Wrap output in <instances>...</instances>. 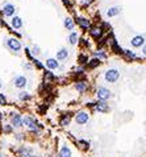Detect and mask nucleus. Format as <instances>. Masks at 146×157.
<instances>
[{"label":"nucleus","instance_id":"obj_31","mask_svg":"<svg viewBox=\"0 0 146 157\" xmlns=\"http://www.w3.org/2000/svg\"><path fill=\"white\" fill-rule=\"evenodd\" d=\"M79 62H80L82 65H83V63H87L88 62V58L86 56H79Z\"/></svg>","mask_w":146,"mask_h":157},{"label":"nucleus","instance_id":"obj_4","mask_svg":"<svg viewBox=\"0 0 146 157\" xmlns=\"http://www.w3.org/2000/svg\"><path fill=\"white\" fill-rule=\"evenodd\" d=\"M96 96H98V99L99 101H101V102H107L109 98L112 96V92L109 91V89L107 87H99L98 89V91H96Z\"/></svg>","mask_w":146,"mask_h":157},{"label":"nucleus","instance_id":"obj_17","mask_svg":"<svg viewBox=\"0 0 146 157\" xmlns=\"http://www.w3.org/2000/svg\"><path fill=\"white\" fill-rule=\"evenodd\" d=\"M11 24L15 29H21L22 28V19L20 16H13L11 20Z\"/></svg>","mask_w":146,"mask_h":157},{"label":"nucleus","instance_id":"obj_25","mask_svg":"<svg viewBox=\"0 0 146 157\" xmlns=\"http://www.w3.org/2000/svg\"><path fill=\"white\" fill-rule=\"evenodd\" d=\"M112 50H113L115 53H120V54H122V49L120 48V46L117 45V42H116V40H112Z\"/></svg>","mask_w":146,"mask_h":157},{"label":"nucleus","instance_id":"obj_30","mask_svg":"<svg viewBox=\"0 0 146 157\" xmlns=\"http://www.w3.org/2000/svg\"><path fill=\"white\" fill-rule=\"evenodd\" d=\"M0 104H1V106L7 104V98H5L4 94H1V92H0Z\"/></svg>","mask_w":146,"mask_h":157},{"label":"nucleus","instance_id":"obj_14","mask_svg":"<svg viewBox=\"0 0 146 157\" xmlns=\"http://www.w3.org/2000/svg\"><path fill=\"white\" fill-rule=\"evenodd\" d=\"M58 157H72L71 148L70 146H67V145H62V148L59 149Z\"/></svg>","mask_w":146,"mask_h":157},{"label":"nucleus","instance_id":"obj_23","mask_svg":"<svg viewBox=\"0 0 146 157\" xmlns=\"http://www.w3.org/2000/svg\"><path fill=\"white\" fill-rule=\"evenodd\" d=\"M19 99L21 102H28V101H31L32 99V96H31V94L29 92H26V91H21L19 94Z\"/></svg>","mask_w":146,"mask_h":157},{"label":"nucleus","instance_id":"obj_12","mask_svg":"<svg viewBox=\"0 0 146 157\" xmlns=\"http://www.w3.org/2000/svg\"><path fill=\"white\" fill-rule=\"evenodd\" d=\"M94 107H95L96 111L103 112V113H107V112L109 111V106H108V103H107V102H101V101H99L98 103H95Z\"/></svg>","mask_w":146,"mask_h":157},{"label":"nucleus","instance_id":"obj_19","mask_svg":"<svg viewBox=\"0 0 146 157\" xmlns=\"http://www.w3.org/2000/svg\"><path fill=\"white\" fill-rule=\"evenodd\" d=\"M63 25H65V28L67 29V31H71V32L74 31V28H75V23L71 17H66L63 20Z\"/></svg>","mask_w":146,"mask_h":157},{"label":"nucleus","instance_id":"obj_20","mask_svg":"<svg viewBox=\"0 0 146 157\" xmlns=\"http://www.w3.org/2000/svg\"><path fill=\"white\" fill-rule=\"evenodd\" d=\"M70 122H71V113H63L59 124H61V127H66V125L70 124Z\"/></svg>","mask_w":146,"mask_h":157},{"label":"nucleus","instance_id":"obj_21","mask_svg":"<svg viewBox=\"0 0 146 157\" xmlns=\"http://www.w3.org/2000/svg\"><path fill=\"white\" fill-rule=\"evenodd\" d=\"M120 12H121L120 7H111V8L107 11V16L108 17H115V16H117Z\"/></svg>","mask_w":146,"mask_h":157},{"label":"nucleus","instance_id":"obj_6","mask_svg":"<svg viewBox=\"0 0 146 157\" xmlns=\"http://www.w3.org/2000/svg\"><path fill=\"white\" fill-rule=\"evenodd\" d=\"M89 35H91V37H94L96 41L99 42V40H101V36H103V28H99V26L96 25H92L89 26Z\"/></svg>","mask_w":146,"mask_h":157},{"label":"nucleus","instance_id":"obj_28","mask_svg":"<svg viewBox=\"0 0 146 157\" xmlns=\"http://www.w3.org/2000/svg\"><path fill=\"white\" fill-rule=\"evenodd\" d=\"M13 131V127L11 124H5L4 127H3V132L4 133H11Z\"/></svg>","mask_w":146,"mask_h":157},{"label":"nucleus","instance_id":"obj_29","mask_svg":"<svg viewBox=\"0 0 146 157\" xmlns=\"http://www.w3.org/2000/svg\"><path fill=\"white\" fill-rule=\"evenodd\" d=\"M45 78H48V79H50V81H53L55 77H54V74L51 73V70H46V71H45Z\"/></svg>","mask_w":146,"mask_h":157},{"label":"nucleus","instance_id":"obj_27","mask_svg":"<svg viewBox=\"0 0 146 157\" xmlns=\"http://www.w3.org/2000/svg\"><path fill=\"white\" fill-rule=\"evenodd\" d=\"M31 53H32L33 56H38L39 53H41V49H39L38 45H34V46L32 48V52H31Z\"/></svg>","mask_w":146,"mask_h":157},{"label":"nucleus","instance_id":"obj_37","mask_svg":"<svg viewBox=\"0 0 146 157\" xmlns=\"http://www.w3.org/2000/svg\"><path fill=\"white\" fill-rule=\"evenodd\" d=\"M20 157H22V156H20Z\"/></svg>","mask_w":146,"mask_h":157},{"label":"nucleus","instance_id":"obj_34","mask_svg":"<svg viewBox=\"0 0 146 157\" xmlns=\"http://www.w3.org/2000/svg\"><path fill=\"white\" fill-rule=\"evenodd\" d=\"M0 89H1V82H0Z\"/></svg>","mask_w":146,"mask_h":157},{"label":"nucleus","instance_id":"obj_36","mask_svg":"<svg viewBox=\"0 0 146 157\" xmlns=\"http://www.w3.org/2000/svg\"><path fill=\"white\" fill-rule=\"evenodd\" d=\"M0 157H4V156H0Z\"/></svg>","mask_w":146,"mask_h":157},{"label":"nucleus","instance_id":"obj_5","mask_svg":"<svg viewBox=\"0 0 146 157\" xmlns=\"http://www.w3.org/2000/svg\"><path fill=\"white\" fill-rule=\"evenodd\" d=\"M89 120V113L86 111H78V113L75 115V122L79 125H84L86 123H88Z\"/></svg>","mask_w":146,"mask_h":157},{"label":"nucleus","instance_id":"obj_32","mask_svg":"<svg viewBox=\"0 0 146 157\" xmlns=\"http://www.w3.org/2000/svg\"><path fill=\"white\" fill-rule=\"evenodd\" d=\"M33 63H34V66H37V69H44V65H42V63L39 62L38 59H34V61H33Z\"/></svg>","mask_w":146,"mask_h":157},{"label":"nucleus","instance_id":"obj_22","mask_svg":"<svg viewBox=\"0 0 146 157\" xmlns=\"http://www.w3.org/2000/svg\"><path fill=\"white\" fill-rule=\"evenodd\" d=\"M100 63H101V59H99V58H92L89 62H87V66H88V69H95V68H98V66H100Z\"/></svg>","mask_w":146,"mask_h":157},{"label":"nucleus","instance_id":"obj_1","mask_svg":"<svg viewBox=\"0 0 146 157\" xmlns=\"http://www.w3.org/2000/svg\"><path fill=\"white\" fill-rule=\"evenodd\" d=\"M118 79H120V71L117 69L112 68L104 73V81L107 83H116Z\"/></svg>","mask_w":146,"mask_h":157},{"label":"nucleus","instance_id":"obj_2","mask_svg":"<svg viewBox=\"0 0 146 157\" xmlns=\"http://www.w3.org/2000/svg\"><path fill=\"white\" fill-rule=\"evenodd\" d=\"M7 48H8L11 52H13V53H19L22 49V45H21V42H20L17 38L11 37V38L7 40Z\"/></svg>","mask_w":146,"mask_h":157},{"label":"nucleus","instance_id":"obj_33","mask_svg":"<svg viewBox=\"0 0 146 157\" xmlns=\"http://www.w3.org/2000/svg\"><path fill=\"white\" fill-rule=\"evenodd\" d=\"M16 139H17V140H22V135H16Z\"/></svg>","mask_w":146,"mask_h":157},{"label":"nucleus","instance_id":"obj_9","mask_svg":"<svg viewBox=\"0 0 146 157\" xmlns=\"http://www.w3.org/2000/svg\"><path fill=\"white\" fill-rule=\"evenodd\" d=\"M13 85L17 89H25V86L28 85V79L24 75H17L15 78V81H13Z\"/></svg>","mask_w":146,"mask_h":157},{"label":"nucleus","instance_id":"obj_10","mask_svg":"<svg viewBox=\"0 0 146 157\" xmlns=\"http://www.w3.org/2000/svg\"><path fill=\"white\" fill-rule=\"evenodd\" d=\"M130 44H132V46H133V48H141V46L145 45V37H144L142 35L134 36V37L132 38Z\"/></svg>","mask_w":146,"mask_h":157},{"label":"nucleus","instance_id":"obj_26","mask_svg":"<svg viewBox=\"0 0 146 157\" xmlns=\"http://www.w3.org/2000/svg\"><path fill=\"white\" fill-rule=\"evenodd\" d=\"M92 54H94V57H96V58H99V59H105V58H107V54H105L104 52H101V50L94 52Z\"/></svg>","mask_w":146,"mask_h":157},{"label":"nucleus","instance_id":"obj_35","mask_svg":"<svg viewBox=\"0 0 146 157\" xmlns=\"http://www.w3.org/2000/svg\"><path fill=\"white\" fill-rule=\"evenodd\" d=\"M0 119H1V113H0Z\"/></svg>","mask_w":146,"mask_h":157},{"label":"nucleus","instance_id":"obj_3","mask_svg":"<svg viewBox=\"0 0 146 157\" xmlns=\"http://www.w3.org/2000/svg\"><path fill=\"white\" fill-rule=\"evenodd\" d=\"M22 125H26L29 129H32L33 132H38V124H37V120L32 116H25L22 118Z\"/></svg>","mask_w":146,"mask_h":157},{"label":"nucleus","instance_id":"obj_24","mask_svg":"<svg viewBox=\"0 0 146 157\" xmlns=\"http://www.w3.org/2000/svg\"><path fill=\"white\" fill-rule=\"evenodd\" d=\"M122 54L125 57H128V58L130 59H137V56H136V53L133 50H129V49H125V50H122Z\"/></svg>","mask_w":146,"mask_h":157},{"label":"nucleus","instance_id":"obj_13","mask_svg":"<svg viewBox=\"0 0 146 157\" xmlns=\"http://www.w3.org/2000/svg\"><path fill=\"white\" fill-rule=\"evenodd\" d=\"M75 89L79 94H84L88 90V83L86 81H78V82H75Z\"/></svg>","mask_w":146,"mask_h":157},{"label":"nucleus","instance_id":"obj_18","mask_svg":"<svg viewBox=\"0 0 146 157\" xmlns=\"http://www.w3.org/2000/svg\"><path fill=\"white\" fill-rule=\"evenodd\" d=\"M69 44L70 45H76L79 42V35H78V32H75V31H72L70 35H69Z\"/></svg>","mask_w":146,"mask_h":157},{"label":"nucleus","instance_id":"obj_16","mask_svg":"<svg viewBox=\"0 0 146 157\" xmlns=\"http://www.w3.org/2000/svg\"><path fill=\"white\" fill-rule=\"evenodd\" d=\"M45 65L49 70H55V69L59 68V62L55 58H48L46 59V62H45Z\"/></svg>","mask_w":146,"mask_h":157},{"label":"nucleus","instance_id":"obj_7","mask_svg":"<svg viewBox=\"0 0 146 157\" xmlns=\"http://www.w3.org/2000/svg\"><path fill=\"white\" fill-rule=\"evenodd\" d=\"M75 24H78L79 26H80L82 29H88L89 26H91V21L87 19V17H83V16H76L75 17Z\"/></svg>","mask_w":146,"mask_h":157},{"label":"nucleus","instance_id":"obj_8","mask_svg":"<svg viewBox=\"0 0 146 157\" xmlns=\"http://www.w3.org/2000/svg\"><path fill=\"white\" fill-rule=\"evenodd\" d=\"M11 125L15 127V128H20L22 127V116L20 113H12L11 115Z\"/></svg>","mask_w":146,"mask_h":157},{"label":"nucleus","instance_id":"obj_11","mask_svg":"<svg viewBox=\"0 0 146 157\" xmlns=\"http://www.w3.org/2000/svg\"><path fill=\"white\" fill-rule=\"evenodd\" d=\"M15 11H16V7L11 4V3L4 4V7H3V15L7 16V17H12L15 15Z\"/></svg>","mask_w":146,"mask_h":157},{"label":"nucleus","instance_id":"obj_15","mask_svg":"<svg viewBox=\"0 0 146 157\" xmlns=\"http://www.w3.org/2000/svg\"><path fill=\"white\" fill-rule=\"evenodd\" d=\"M67 58H69V50L66 48H62L57 52V57H55L57 61H65V59H67Z\"/></svg>","mask_w":146,"mask_h":157}]
</instances>
